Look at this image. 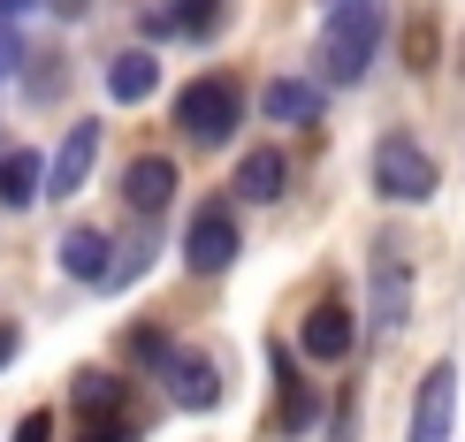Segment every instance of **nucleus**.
<instances>
[{"mask_svg": "<svg viewBox=\"0 0 465 442\" xmlns=\"http://www.w3.org/2000/svg\"><path fill=\"white\" fill-rule=\"evenodd\" d=\"M404 62H412V69L435 62V24H428V15H412V31H404Z\"/></svg>", "mask_w": 465, "mask_h": 442, "instance_id": "nucleus-17", "label": "nucleus"}, {"mask_svg": "<svg viewBox=\"0 0 465 442\" xmlns=\"http://www.w3.org/2000/svg\"><path fill=\"white\" fill-rule=\"evenodd\" d=\"M69 397H76V412H123V381L100 374V367H84L69 381Z\"/></svg>", "mask_w": 465, "mask_h": 442, "instance_id": "nucleus-16", "label": "nucleus"}, {"mask_svg": "<svg viewBox=\"0 0 465 442\" xmlns=\"http://www.w3.org/2000/svg\"><path fill=\"white\" fill-rule=\"evenodd\" d=\"M450 419H458V367L435 359L428 381H420V405H412V442H450Z\"/></svg>", "mask_w": 465, "mask_h": 442, "instance_id": "nucleus-6", "label": "nucleus"}, {"mask_svg": "<svg viewBox=\"0 0 465 442\" xmlns=\"http://www.w3.org/2000/svg\"><path fill=\"white\" fill-rule=\"evenodd\" d=\"M15 69V31H8V15H0V76Z\"/></svg>", "mask_w": 465, "mask_h": 442, "instance_id": "nucleus-20", "label": "nucleus"}, {"mask_svg": "<svg viewBox=\"0 0 465 442\" xmlns=\"http://www.w3.org/2000/svg\"><path fill=\"white\" fill-rule=\"evenodd\" d=\"M374 46H381V0H336V15L321 24L313 62H321L328 84H359L366 62H374Z\"/></svg>", "mask_w": 465, "mask_h": 442, "instance_id": "nucleus-1", "label": "nucleus"}, {"mask_svg": "<svg viewBox=\"0 0 465 442\" xmlns=\"http://www.w3.org/2000/svg\"><path fill=\"white\" fill-rule=\"evenodd\" d=\"M100 138H107L100 123H76L69 138H62V152L46 161V199H76V191H84L92 161H100Z\"/></svg>", "mask_w": 465, "mask_h": 442, "instance_id": "nucleus-8", "label": "nucleus"}, {"mask_svg": "<svg viewBox=\"0 0 465 442\" xmlns=\"http://www.w3.org/2000/svg\"><path fill=\"white\" fill-rule=\"evenodd\" d=\"M351 343H359V313H351L343 298H321L313 313H305V329H298V351H305V359H321V367L351 359Z\"/></svg>", "mask_w": 465, "mask_h": 442, "instance_id": "nucleus-5", "label": "nucleus"}, {"mask_svg": "<svg viewBox=\"0 0 465 442\" xmlns=\"http://www.w3.org/2000/svg\"><path fill=\"white\" fill-rule=\"evenodd\" d=\"M161 367H168V397H176L183 412H214V405H222V374H214V359H199V351H168Z\"/></svg>", "mask_w": 465, "mask_h": 442, "instance_id": "nucleus-9", "label": "nucleus"}, {"mask_svg": "<svg viewBox=\"0 0 465 442\" xmlns=\"http://www.w3.org/2000/svg\"><path fill=\"white\" fill-rule=\"evenodd\" d=\"M183 260H191V275H222V267L237 260V221H229L222 206L191 214V229H183Z\"/></svg>", "mask_w": 465, "mask_h": 442, "instance_id": "nucleus-7", "label": "nucleus"}, {"mask_svg": "<svg viewBox=\"0 0 465 442\" xmlns=\"http://www.w3.org/2000/svg\"><path fill=\"white\" fill-rule=\"evenodd\" d=\"M260 107H267V123H275V130H313L321 123V92L305 84V76H275V84L260 92Z\"/></svg>", "mask_w": 465, "mask_h": 442, "instance_id": "nucleus-12", "label": "nucleus"}, {"mask_svg": "<svg viewBox=\"0 0 465 442\" xmlns=\"http://www.w3.org/2000/svg\"><path fill=\"white\" fill-rule=\"evenodd\" d=\"M123 199L138 206V214H161V206L176 199V161H161V152L130 161V176H123Z\"/></svg>", "mask_w": 465, "mask_h": 442, "instance_id": "nucleus-13", "label": "nucleus"}, {"mask_svg": "<svg viewBox=\"0 0 465 442\" xmlns=\"http://www.w3.org/2000/svg\"><path fill=\"white\" fill-rule=\"evenodd\" d=\"M38 191H46L38 152H8V161H0V206H38Z\"/></svg>", "mask_w": 465, "mask_h": 442, "instance_id": "nucleus-15", "label": "nucleus"}, {"mask_svg": "<svg viewBox=\"0 0 465 442\" xmlns=\"http://www.w3.org/2000/svg\"><path fill=\"white\" fill-rule=\"evenodd\" d=\"M435 183H442V168H435V152L420 138H381L374 145V199L420 206V199H435Z\"/></svg>", "mask_w": 465, "mask_h": 442, "instance_id": "nucleus-3", "label": "nucleus"}, {"mask_svg": "<svg viewBox=\"0 0 465 442\" xmlns=\"http://www.w3.org/2000/svg\"><path fill=\"white\" fill-rule=\"evenodd\" d=\"M282 183H290V161L275 145H260V152H244L237 161V183H229V199H244V206H275L282 199Z\"/></svg>", "mask_w": 465, "mask_h": 442, "instance_id": "nucleus-10", "label": "nucleus"}, {"mask_svg": "<svg viewBox=\"0 0 465 442\" xmlns=\"http://www.w3.org/2000/svg\"><path fill=\"white\" fill-rule=\"evenodd\" d=\"M15 343H24V336H15V320H0V367L15 359Z\"/></svg>", "mask_w": 465, "mask_h": 442, "instance_id": "nucleus-21", "label": "nucleus"}, {"mask_svg": "<svg viewBox=\"0 0 465 442\" xmlns=\"http://www.w3.org/2000/svg\"><path fill=\"white\" fill-rule=\"evenodd\" d=\"M237 123H244V92H237V76H191V84L176 92V130L191 145H222V138H237Z\"/></svg>", "mask_w": 465, "mask_h": 442, "instance_id": "nucleus-2", "label": "nucleus"}, {"mask_svg": "<svg viewBox=\"0 0 465 442\" xmlns=\"http://www.w3.org/2000/svg\"><path fill=\"white\" fill-rule=\"evenodd\" d=\"M366 313H374V329H404V313H412V260H404L397 237L374 244V260H366Z\"/></svg>", "mask_w": 465, "mask_h": 442, "instance_id": "nucleus-4", "label": "nucleus"}, {"mask_svg": "<svg viewBox=\"0 0 465 442\" xmlns=\"http://www.w3.org/2000/svg\"><path fill=\"white\" fill-rule=\"evenodd\" d=\"M153 84H161V62H153L145 46H130V54H114V62H107V92H114L123 107L153 100Z\"/></svg>", "mask_w": 465, "mask_h": 442, "instance_id": "nucleus-14", "label": "nucleus"}, {"mask_svg": "<svg viewBox=\"0 0 465 442\" xmlns=\"http://www.w3.org/2000/svg\"><path fill=\"white\" fill-rule=\"evenodd\" d=\"M84 442H138V427H130V419H114V412H107V419H92V435H84Z\"/></svg>", "mask_w": 465, "mask_h": 442, "instance_id": "nucleus-18", "label": "nucleus"}, {"mask_svg": "<svg viewBox=\"0 0 465 442\" xmlns=\"http://www.w3.org/2000/svg\"><path fill=\"white\" fill-rule=\"evenodd\" d=\"M62 267L76 282H114V237L107 229H92V221H76L69 237H62Z\"/></svg>", "mask_w": 465, "mask_h": 442, "instance_id": "nucleus-11", "label": "nucleus"}, {"mask_svg": "<svg viewBox=\"0 0 465 442\" xmlns=\"http://www.w3.org/2000/svg\"><path fill=\"white\" fill-rule=\"evenodd\" d=\"M15 8H31V0H0V15H15Z\"/></svg>", "mask_w": 465, "mask_h": 442, "instance_id": "nucleus-22", "label": "nucleus"}, {"mask_svg": "<svg viewBox=\"0 0 465 442\" xmlns=\"http://www.w3.org/2000/svg\"><path fill=\"white\" fill-rule=\"evenodd\" d=\"M15 442H54V419H46V412H31L24 427H15Z\"/></svg>", "mask_w": 465, "mask_h": 442, "instance_id": "nucleus-19", "label": "nucleus"}]
</instances>
